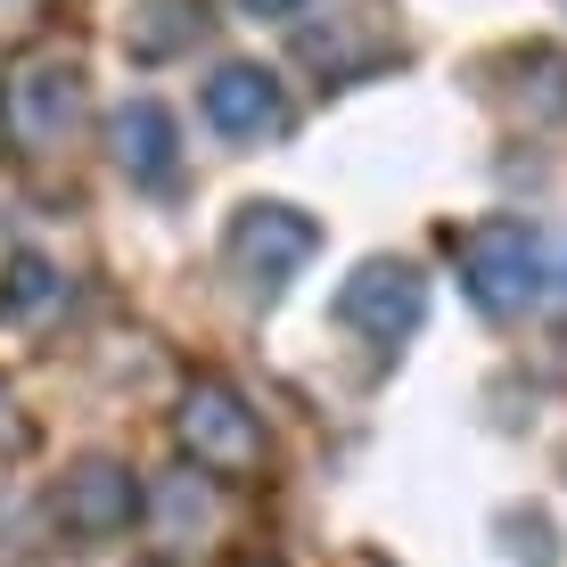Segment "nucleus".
<instances>
[{
    "label": "nucleus",
    "instance_id": "9b49d317",
    "mask_svg": "<svg viewBox=\"0 0 567 567\" xmlns=\"http://www.w3.org/2000/svg\"><path fill=\"white\" fill-rule=\"evenodd\" d=\"M0 444H9V453H25V444H33V427L17 420V403H9V395H0Z\"/></svg>",
    "mask_w": 567,
    "mask_h": 567
},
{
    "label": "nucleus",
    "instance_id": "0eeeda50",
    "mask_svg": "<svg viewBox=\"0 0 567 567\" xmlns=\"http://www.w3.org/2000/svg\"><path fill=\"white\" fill-rule=\"evenodd\" d=\"M206 124L223 132V141H271V132L288 124V91L271 66H247V58H230V66L206 74Z\"/></svg>",
    "mask_w": 567,
    "mask_h": 567
},
{
    "label": "nucleus",
    "instance_id": "39448f33",
    "mask_svg": "<svg viewBox=\"0 0 567 567\" xmlns=\"http://www.w3.org/2000/svg\"><path fill=\"white\" fill-rule=\"evenodd\" d=\"M420 312H427V280H420V264H403V256H362L338 280V321L370 346H403L420 329Z\"/></svg>",
    "mask_w": 567,
    "mask_h": 567
},
{
    "label": "nucleus",
    "instance_id": "7ed1b4c3",
    "mask_svg": "<svg viewBox=\"0 0 567 567\" xmlns=\"http://www.w3.org/2000/svg\"><path fill=\"white\" fill-rule=\"evenodd\" d=\"M182 444L206 477H256L264 468V420L230 379H189L182 395Z\"/></svg>",
    "mask_w": 567,
    "mask_h": 567
},
{
    "label": "nucleus",
    "instance_id": "9d476101",
    "mask_svg": "<svg viewBox=\"0 0 567 567\" xmlns=\"http://www.w3.org/2000/svg\"><path fill=\"white\" fill-rule=\"evenodd\" d=\"M58 297H66V280H58L50 256H9V264H0V321H9V329L42 321Z\"/></svg>",
    "mask_w": 567,
    "mask_h": 567
},
{
    "label": "nucleus",
    "instance_id": "423d86ee",
    "mask_svg": "<svg viewBox=\"0 0 567 567\" xmlns=\"http://www.w3.org/2000/svg\"><path fill=\"white\" fill-rule=\"evenodd\" d=\"M141 511H148L141 477H132L124 461H107V453L74 461L66 485H58V526H66L74 543H115V535H132V518H141Z\"/></svg>",
    "mask_w": 567,
    "mask_h": 567
},
{
    "label": "nucleus",
    "instance_id": "f8f14e48",
    "mask_svg": "<svg viewBox=\"0 0 567 567\" xmlns=\"http://www.w3.org/2000/svg\"><path fill=\"white\" fill-rule=\"evenodd\" d=\"M239 9H247V17H297L305 0H239Z\"/></svg>",
    "mask_w": 567,
    "mask_h": 567
},
{
    "label": "nucleus",
    "instance_id": "f03ea898",
    "mask_svg": "<svg viewBox=\"0 0 567 567\" xmlns=\"http://www.w3.org/2000/svg\"><path fill=\"white\" fill-rule=\"evenodd\" d=\"M0 124L25 156L66 148V132L83 124V58L74 50H25L0 74Z\"/></svg>",
    "mask_w": 567,
    "mask_h": 567
},
{
    "label": "nucleus",
    "instance_id": "1a4fd4ad",
    "mask_svg": "<svg viewBox=\"0 0 567 567\" xmlns=\"http://www.w3.org/2000/svg\"><path fill=\"white\" fill-rule=\"evenodd\" d=\"M206 25H214L206 0H132L124 9V50L141 58V66H165V58L198 50Z\"/></svg>",
    "mask_w": 567,
    "mask_h": 567
},
{
    "label": "nucleus",
    "instance_id": "f257e3e1",
    "mask_svg": "<svg viewBox=\"0 0 567 567\" xmlns=\"http://www.w3.org/2000/svg\"><path fill=\"white\" fill-rule=\"evenodd\" d=\"M461 256V288L477 312H526L543 305V288H551V247H543L535 223H518V214H485V223H468L453 239Z\"/></svg>",
    "mask_w": 567,
    "mask_h": 567
},
{
    "label": "nucleus",
    "instance_id": "6e6552de",
    "mask_svg": "<svg viewBox=\"0 0 567 567\" xmlns=\"http://www.w3.org/2000/svg\"><path fill=\"white\" fill-rule=\"evenodd\" d=\"M107 156L115 173H132L141 189H165L173 173H182V132H173L165 100H124L107 115Z\"/></svg>",
    "mask_w": 567,
    "mask_h": 567
},
{
    "label": "nucleus",
    "instance_id": "20e7f679",
    "mask_svg": "<svg viewBox=\"0 0 567 567\" xmlns=\"http://www.w3.org/2000/svg\"><path fill=\"white\" fill-rule=\"evenodd\" d=\"M312 247H321L312 214L280 206V198L239 206V214H230V230H223V256H230V271H239L247 288H264V297H280V288L297 280V271L312 264Z\"/></svg>",
    "mask_w": 567,
    "mask_h": 567
}]
</instances>
